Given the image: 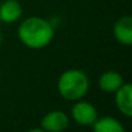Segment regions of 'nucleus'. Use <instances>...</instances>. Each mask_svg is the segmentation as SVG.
I'll return each mask as SVG.
<instances>
[{
    "label": "nucleus",
    "instance_id": "10",
    "mask_svg": "<svg viewBox=\"0 0 132 132\" xmlns=\"http://www.w3.org/2000/svg\"><path fill=\"white\" fill-rule=\"evenodd\" d=\"M0 45H2V32H0Z\"/></svg>",
    "mask_w": 132,
    "mask_h": 132
},
{
    "label": "nucleus",
    "instance_id": "3",
    "mask_svg": "<svg viewBox=\"0 0 132 132\" xmlns=\"http://www.w3.org/2000/svg\"><path fill=\"white\" fill-rule=\"evenodd\" d=\"M70 115H71V119L77 124L83 126V127H91L93 124V122L97 119L98 113H97V109L95 108V105L80 98L78 101H74Z\"/></svg>",
    "mask_w": 132,
    "mask_h": 132
},
{
    "label": "nucleus",
    "instance_id": "4",
    "mask_svg": "<svg viewBox=\"0 0 132 132\" xmlns=\"http://www.w3.org/2000/svg\"><path fill=\"white\" fill-rule=\"evenodd\" d=\"M70 118L62 110H52L40 120V128L45 132H61L69 127Z\"/></svg>",
    "mask_w": 132,
    "mask_h": 132
},
{
    "label": "nucleus",
    "instance_id": "8",
    "mask_svg": "<svg viewBox=\"0 0 132 132\" xmlns=\"http://www.w3.org/2000/svg\"><path fill=\"white\" fill-rule=\"evenodd\" d=\"M22 16V5L17 0H5L0 5V21L4 23H14Z\"/></svg>",
    "mask_w": 132,
    "mask_h": 132
},
{
    "label": "nucleus",
    "instance_id": "7",
    "mask_svg": "<svg viewBox=\"0 0 132 132\" xmlns=\"http://www.w3.org/2000/svg\"><path fill=\"white\" fill-rule=\"evenodd\" d=\"M124 83L123 75L115 70H106L104 71L97 80L98 88L104 92V93H109L113 95L122 84Z\"/></svg>",
    "mask_w": 132,
    "mask_h": 132
},
{
    "label": "nucleus",
    "instance_id": "1",
    "mask_svg": "<svg viewBox=\"0 0 132 132\" xmlns=\"http://www.w3.org/2000/svg\"><path fill=\"white\" fill-rule=\"evenodd\" d=\"M17 36L25 47L30 49H43L53 40L54 29L48 20L30 16L18 25Z\"/></svg>",
    "mask_w": 132,
    "mask_h": 132
},
{
    "label": "nucleus",
    "instance_id": "6",
    "mask_svg": "<svg viewBox=\"0 0 132 132\" xmlns=\"http://www.w3.org/2000/svg\"><path fill=\"white\" fill-rule=\"evenodd\" d=\"M113 35L122 45L132 44V17L129 14H124L115 21L113 26Z\"/></svg>",
    "mask_w": 132,
    "mask_h": 132
},
{
    "label": "nucleus",
    "instance_id": "2",
    "mask_svg": "<svg viewBox=\"0 0 132 132\" xmlns=\"http://www.w3.org/2000/svg\"><path fill=\"white\" fill-rule=\"evenodd\" d=\"M89 89V79L80 69H68L57 79V91L66 101H78Z\"/></svg>",
    "mask_w": 132,
    "mask_h": 132
},
{
    "label": "nucleus",
    "instance_id": "9",
    "mask_svg": "<svg viewBox=\"0 0 132 132\" xmlns=\"http://www.w3.org/2000/svg\"><path fill=\"white\" fill-rule=\"evenodd\" d=\"M91 127L95 132H124V126L114 117H97Z\"/></svg>",
    "mask_w": 132,
    "mask_h": 132
},
{
    "label": "nucleus",
    "instance_id": "5",
    "mask_svg": "<svg viewBox=\"0 0 132 132\" xmlns=\"http://www.w3.org/2000/svg\"><path fill=\"white\" fill-rule=\"evenodd\" d=\"M115 106L118 111L126 118L132 117V86L129 83H123L114 93Z\"/></svg>",
    "mask_w": 132,
    "mask_h": 132
}]
</instances>
